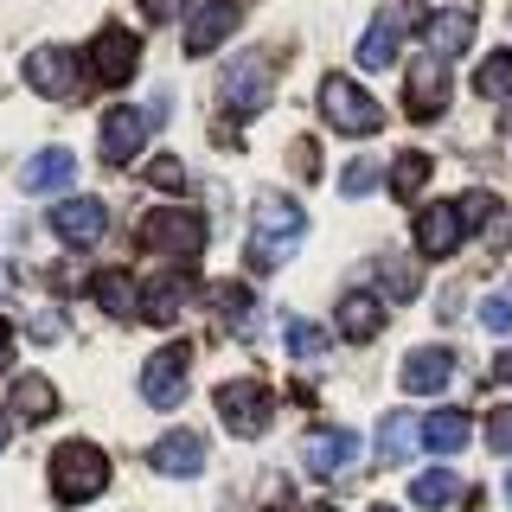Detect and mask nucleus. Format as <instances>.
I'll use <instances>...</instances> for the list:
<instances>
[{"instance_id":"34","label":"nucleus","mask_w":512,"mask_h":512,"mask_svg":"<svg viewBox=\"0 0 512 512\" xmlns=\"http://www.w3.org/2000/svg\"><path fill=\"white\" fill-rule=\"evenodd\" d=\"M384 295L410 301V295H416V269H410V263H397V256H384Z\"/></svg>"},{"instance_id":"9","label":"nucleus","mask_w":512,"mask_h":512,"mask_svg":"<svg viewBox=\"0 0 512 512\" xmlns=\"http://www.w3.org/2000/svg\"><path fill=\"white\" fill-rule=\"evenodd\" d=\"M237 26H244V7H237V0H205V7L186 20V52H192V58L218 52V45L231 39Z\"/></svg>"},{"instance_id":"19","label":"nucleus","mask_w":512,"mask_h":512,"mask_svg":"<svg viewBox=\"0 0 512 512\" xmlns=\"http://www.w3.org/2000/svg\"><path fill=\"white\" fill-rule=\"evenodd\" d=\"M423 45H429V58H461L474 45V13H436V20H423Z\"/></svg>"},{"instance_id":"3","label":"nucleus","mask_w":512,"mask_h":512,"mask_svg":"<svg viewBox=\"0 0 512 512\" xmlns=\"http://www.w3.org/2000/svg\"><path fill=\"white\" fill-rule=\"evenodd\" d=\"M141 244H148L154 256H199L205 250V218L186 212V205H154L148 218H141Z\"/></svg>"},{"instance_id":"42","label":"nucleus","mask_w":512,"mask_h":512,"mask_svg":"<svg viewBox=\"0 0 512 512\" xmlns=\"http://www.w3.org/2000/svg\"><path fill=\"white\" fill-rule=\"evenodd\" d=\"M493 372H500V378L512 384V352H500V365H493Z\"/></svg>"},{"instance_id":"1","label":"nucleus","mask_w":512,"mask_h":512,"mask_svg":"<svg viewBox=\"0 0 512 512\" xmlns=\"http://www.w3.org/2000/svg\"><path fill=\"white\" fill-rule=\"evenodd\" d=\"M301 237H308V212H301L295 199H282V192H263L256 212H250V263L256 269L288 263Z\"/></svg>"},{"instance_id":"29","label":"nucleus","mask_w":512,"mask_h":512,"mask_svg":"<svg viewBox=\"0 0 512 512\" xmlns=\"http://www.w3.org/2000/svg\"><path fill=\"white\" fill-rule=\"evenodd\" d=\"M474 96H512V52H493L474 71Z\"/></svg>"},{"instance_id":"15","label":"nucleus","mask_w":512,"mask_h":512,"mask_svg":"<svg viewBox=\"0 0 512 512\" xmlns=\"http://www.w3.org/2000/svg\"><path fill=\"white\" fill-rule=\"evenodd\" d=\"M301 461H308V474H346L359 461V436L352 429H314L301 442Z\"/></svg>"},{"instance_id":"33","label":"nucleus","mask_w":512,"mask_h":512,"mask_svg":"<svg viewBox=\"0 0 512 512\" xmlns=\"http://www.w3.org/2000/svg\"><path fill=\"white\" fill-rule=\"evenodd\" d=\"M480 320H487L493 333H512V288H493V295L480 301Z\"/></svg>"},{"instance_id":"38","label":"nucleus","mask_w":512,"mask_h":512,"mask_svg":"<svg viewBox=\"0 0 512 512\" xmlns=\"http://www.w3.org/2000/svg\"><path fill=\"white\" fill-rule=\"evenodd\" d=\"M32 340H64V314H32Z\"/></svg>"},{"instance_id":"26","label":"nucleus","mask_w":512,"mask_h":512,"mask_svg":"<svg viewBox=\"0 0 512 512\" xmlns=\"http://www.w3.org/2000/svg\"><path fill=\"white\" fill-rule=\"evenodd\" d=\"M410 500L423 506V512H442V506H455V500H461V480L448 474V468H429V474H416V480H410Z\"/></svg>"},{"instance_id":"41","label":"nucleus","mask_w":512,"mask_h":512,"mask_svg":"<svg viewBox=\"0 0 512 512\" xmlns=\"http://www.w3.org/2000/svg\"><path fill=\"white\" fill-rule=\"evenodd\" d=\"M7 352H13V327L0 320V365H7Z\"/></svg>"},{"instance_id":"35","label":"nucleus","mask_w":512,"mask_h":512,"mask_svg":"<svg viewBox=\"0 0 512 512\" xmlns=\"http://www.w3.org/2000/svg\"><path fill=\"white\" fill-rule=\"evenodd\" d=\"M480 237H487V250H493V256L512 250V205H500V212H493V224H487Z\"/></svg>"},{"instance_id":"12","label":"nucleus","mask_w":512,"mask_h":512,"mask_svg":"<svg viewBox=\"0 0 512 512\" xmlns=\"http://www.w3.org/2000/svg\"><path fill=\"white\" fill-rule=\"evenodd\" d=\"M141 135H148V116H141V109H109L103 116V128H96V141H103V160L109 167H128V160L141 154Z\"/></svg>"},{"instance_id":"27","label":"nucleus","mask_w":512,"mask_h":512,"mask_svg":"<svg viewBox=\"0 0 512 512\" xmlns=\"http://www.w3.org/2000/svg\"><path fill=\"white\" fill-rule=\"evenodd\" d=\"M461 442H468V416L461 410H436L423 423V448H436V455H455Z\"/></svg>"},{"instance_id":"11","label":"nucleus","mask_w":512,"mask_h":512,"mask_svg":"<svg viewBox=\"0 0 512 512\" xmlns=\"http://www.w3.org/2000/svg\"><path fill=\"white\" fill-rule=\"evenodd\" d=\"M26 84L39 96H71L77 90V52H64V45H39V52H26Z\"/></svg>"},{"instance_id":"20","label":"nucleus","mask_w":512,"mask_h":512,"mask_svg":"<svg viewBox=\"0 0 512 512\" xmlns=\"http://www.w3.org/2000/svg\"><path fill=\"white\" fill-rule=\"evenodd\" d=\"M7 410L20 416V423H45V416L58 410V391H52V378H39V372H20V378H13V397H7Z\"/></svg>"},{"instance_id":"23","label":"nucleus","mask_w":512,"mask_h":512,"mask_svg":"<svg viewBox=\"0 0 512 512\" xmlns=\"http://www.w3.org/2000/svg\"><path fill=\"white\" fill-rule=\"evenodd\" d=\"M416 442H423V429L410 423V410H391V416L378 423V461H384V468L410 461V448H416Z\"/></svg>"},{"instance_id":"37","label":"nucleus","mask_w":512,"mask_h":512,"mask_svg":"<svg viewBox=\"0 0 512 512\" xmlns=\"http://www.w3.org/2000/svg\"><path fill=\"white\" fill-rule=\"evenodd\" d=\"M487 442L500 448V455H512V410H493L487 416Z\"/></svg>"},{"instance_id":"31","label":"nucleus","mask_w":512,"mask_h":512,"mask_svg":"<svg viewBox=\"0 0 512 512\" xmlns=\"http://www.w3.org/2000/svg\"><path fill=\"white\" fill-rule=\"evenodd\" d=\"M180 301H186V282H160V288H148V301H141V314L148 320H180Z\"/></svg>"},{"instance_id":"10","label":"nucleus","mask_w":512,"mask_h":512,"mask_svg":"<svg viewBox=\"0 0 512 512\" xmlns=\"http://www.w3.org/2000/svg\"><path fill=\"white\" fill-rule=\"evenodd\" d=\"M52 231L64 237V244H103V231H109V205L103 199H64L52 205Z\"/></svg>"},{"instance_id":"39","label":"nucleus","mask_w":512,"mask_h":512,"mask_svg":"<svg viewBox=\"0 0 512 512\" xmlns=\"http://www.w3.org/2000/svg\"><path fill=\"white\" fill-rule=\"evenodd\" d=\"M295 173H301V180H314V173H320V160H314V141H295Z\"/></svg>"},{"instance_id":"16","label":"nucleus","mask_w":512,"mask_h":512,"mask_svg":"<svg viewBox=\"0 0 512 512\" xmlns=\"http://www.w3.org/2000/svg\"><path fill=\"white\" fill-rule=\"evenodd\" d=\"M461 205L448 199V205H423V218H416V250L423 256H455V244H461Z\"/></svg>"},{"instance_id":"5","label":"nucleus","mask_w":512,"mask_h":512,"mask_svg":"<svg viewBox=\"0 0 512 512\" xmlns=\"http://www.w3.org/2000/svg\"><path fill=\"white\" fill-rule=\"evenodd\" d=\"M218 416H224V429L231 436H263L269 429V416H276V397H269V384H256V378H231V384H218Z\"/></svg>"},{"instance_id":"22","label":"nucleus","mask_w":512,"mask_h":512,"mask_svg":"<svg viewBox=\"0 0 512 512\" xmlns=\"http://www.w3.org/2000/svg\"><path fill=\"white\" fill-rule=\"evenodd\" d=\"M340 333H346V340H378V333H384V301L378 295H346L340 301Z\"/></svg>"},{"instance_id":"28","label":"nucleus","mask_w":512,"mask_h":512,"mask_svg":"<svg viewBox=\"0 0 512 512\" xmlns=\"http://www.w3.org/2000/svg\"><path fill=\"white\" fill-rule=\"evenodd\" d=\"M429 173H436V160H429V154H397V167H391V192L410 205L416 192L429 186Z\"/></svg>"},{"instance_id":"13","label":"nucleus","mask_w":512,"mask_h":512,"mask_svg":"<svg viewBox=\"0 0 512 512\" xmlns=\"http://www.w3.org/2000/svg\"><path fill=\"white\" fill-rule=\"evenodd\" d=\"M404 26H410V7L397 0V7H384L372 26H365V39H359V64L365 71H384V64H397V39H404Z\"/></svg>"},{"instance_id":"18","label":"nucleus","mask_w":512,"mask_h":512,"mask_svg":"<svg viewBox=\"0 0 512 512\" xmlns=\"http://www.w3.org/2000/svg\"><path fill=\"white\" fill-rule=\"evenodd\" d=\"M397 378H404V391H416V397H423V391H442V384L455 378V352H448V346H416Z\"/></svg>"},{"instance_id":"4","label":"nucleus","mask_w":512,"mask_h":512,"mask_svg":"<svg viewBox=\"0 0 512 512\" xmlns=\"http://www.w3.org/2000/svg\"><path fill=\"white\" fill-rule=\"evenodd\" d=\"M320 116H327L340 135H378L384 109L372 103V90H359L352 77H320Z\"/></svg>"},{"instance_id":"40","label":"nucleus","mask_w":512,"mask_h":512,"mask_svg":"<svg viewBox=\"0 0 512 512\" xmlns=\"http://www.w3.org/2000/svg\"><path fill=\"white\" fill-rule=\"evenodd\" d=\"M186 7V0H141V13H148V20L160 26V20H173V13H180Z\"/></svg>"},{"instance_id":"32","label":"nucleus","mask_w":512,"mask_h":512,"mask_svg":"<svg viewBox=\"0 0 512 512\" xmlns=\"http://www.w3.org/2000/svg\"><path fill=\"white\" fill-rule=\"evenodd\" d=\"M372 186H378V167H372V160L359 154V160H352V167L340 173V192H346V199H365Z\"/></svg>"},{"instance_id":"44","label":"nucleus","mask_w":512,"mask_h":512,"mask_svg":"<svg viewBox=\"0 0 512 512\" xmlns=\"http://www.w3.org/2000/svg\"><path fill=\"white\" fill-rule=\"evenodd\" d=\"M506 500H512V474H506Z\"/></svg>"},{"instance_id":"7","label":"nucleus","mask_w":512,"mask_h":512,"mask_svg":"<svg viewBox=\"0 0 512 512\" xmlns=\"http://www.w3.org/2000/svg\"><path fill=\"white\" fill-rule=\"evenodd\" d=\"M218 96L231 116H256V109L269 103V64L263 58H231L218 77Z\"/></svg>"},{"instance_id":"46","label":"nucleus","mask_w":512,"mask_h":512,"mask_svg":"<svg viewBox=\"0 0 512 512\" xmlns=\"http://www.w3.org/2000/svg\"><path fill=\"white\" fill-rule=\"evenodd\" d=\"M372 512H397V506H372Z\"/></svg>"},{"instance_id":"2","label":"nucleus","mask_w":512,"mask_h":512,"mask_svg":"<svg viewBox=\"0 0 512 512\" xmlns=\"http://www.w3.org/2000/svg\"><path fill=\"white\" fill-rule=\"evenodd\" d=\"M103 487H109V461H103V448H96V442H64L58 455H52V493H58L64 506H84Z\"/></svg>"},{"instance_id":"14","label":"nucleus","mask_w":512,"mask_h":512,"mask_svg":"<svg viewBox=\"0 0 512 512\" xmlns=\"http://www.w3.org/2000/svg\"><path fill=\"white\" fill-rule=\"evenodd\" d=\"M404 90H410V116L416 122H436L442 109H448V64L442 58H416Z\"/></svg>"},{"instance_id":"21","label":"nucleus","mask_w":512,"mask_h":512,"mask_svg":"<svg viewBox=\"0 0 512 512\" xmlns=\"http://www.w3.org/2000/svg\"><path fill=\"white\" fill-rule=\"evenodd\" d=\"M77 180V160L64 154V148H52V154H32L26 167H20V186L26 192H64Z\"/></svg>"},{"instance_id":"6","label":"nucleus","mask_w":512,"mask_h":512,"mask_svg":"<svg viewBox=\"0 0 512 512\" xmlns=\"http://www.w3.org/2000/svg\"><path fill=\"white\" fill-rule=\"evenodd\" d=\"M186 372H192V346H160L148 365H141V397L154 410H173L186 397Z\"/></svg>"},{"instance_id":"8","label":"nucleus","mask_w":512,"mask_h":512,"mask_svg":"<svg viewBox=\"0 0 512 512\" xmlns=\"http://www.w3.org/2000/svg\"><path fill=\"white\" fill-rule=\"evenodd\" d=\"M135 64H141V39H135V32L103 26V32L90 39V71H96V84H128V77H135Z\"/></svg>"},{"instance_id":"45","label":"nucleus","mask_w":512,"mask_h":512,"mask_svg":"<svg viewBox=\"0 0 512 512\" xmlns=\"http://www.w3.org/2000/svg\"><path fill=\"white\" fill-rule=\"evenodd\" d=\"M308 512H333V506H308Z\"/></svg>"},{"instance_id":"17","label":"nucleus","mask_w":512,"mask_h":512,"mask_svg":"<svg viewBox=\"0 0 512 512\" xmlns=\"http://www.w3.org/2000/svg\"><path fill=\"white\" fill-rule=\"evenodd\" d=\"M148 461H154L160 474H173V480H192V474L205 468V436H192V429H167V436L154 442Z\"/></svg>"},{"instance_id":"43","label":"nucleus","mask_w":512,"mask_h":512,"mask_svg":"<svg viewBox=\"0 0 512 512\" xmlns=\"http://www.w3.org/2000/svg\"><path fill=\"white\" fill-rule=\"evenodd\" d=\"M7 442H13V423H7V416H0V455H7Z\"/></svg>"},{"instance_id":"36","label":"nucleus","mask_w":512,"mask_h":512,"mask_svg":"<svg viewBox=\"0 0 512 512\" xmlns=\"http://www.w3.org/2000/svg\"><path fill=\"white\" fill-rule=\"evenodd\" d=\"M148 180H154L160 192H180V186H186V167H180V160H154Z\"/></svg>"},{"instance_id":"25","label":"nucleus","mask_w":512,"mask_h":512,"mask_svg":"<svg viewBox=\"0 0 512 512\" xmlns=\"http://www.w3.org/2000/svg\"><path fill=\"white\" fill-rule=\"evenodd\" d=\"M212 308H218V320H224V327H231V333H250L256 327V301H250V288L244 282H218L212 288Z\"/></svg>"},{"instance_id":"30","label":"nucleus","mask_w":512,"mask_h":512,"mask_svg":"<svg viewBox=\"0 0 512 512\" xmlns=\"http://www.w3.org/2000/svg\"><path fill=\"white\" fill-rule=\"evenodd\" d=\"M288 352H295L301 365H314V359H327V333L314 327V320H288Z\"/></svg>"},{"instance_id":"24","label":"nucleus","mask_w":512,"mask_h":512,"mask_svg":"<svg viewBox=\"0 0 512 512\" xmlns=\"http://www.w3.org/2000/svg\"><path fill=\"white\" fill-rule=\"evenodd\" d=\"M96 301H103V314H116V320H135L148 295L135 288V276H122V269H103V276H96Z\"/></svg>"}]
</instances>
